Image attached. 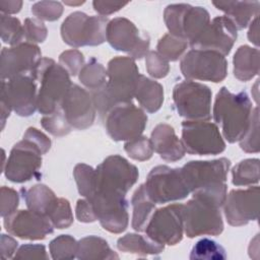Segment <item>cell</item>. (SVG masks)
Listing matches in <instances>:
<instances>
[{
	"label": "cell",
	"mask_w": 260,
	"mask_h": 260,
	"mask_svg": "<svg viewBox=\"0 0 260 260\" xmlns=\"http://www.w3.org/2000/svg\"><path fill=\"white\" fill-rule=\"evenodd\" d=\"M107 72V83L100 89L89 91L102 120L114 106L131 103L140 75L135 60L129 56H117L111 59Z\"/></svg>",
	"instance_id": "6da1fadb"
},
{
	"label": "cell",
	"mask_w": 260,
	"mask_h": 260,
	"mask_svg": "<svg viewBox=\"0 0 260 260\" xmlns=\"http://www.w3.org/2000/svg\"><path fill=\"white\" fill-rule=\"evenodd\" d=\"M230 159L191 160L181 168L185 183L194 196L204 198L221 207L226 198V177Z\"/></svg>",
	"instance_id": "7a4b0ae2"
},
{
	"label": "cell",
	"mask_w": 260,
	"mask_h": 260,
	"mask_svg": "<svg viewBox=\"0 0 260 260\" xmlns=\"http://www.w3.org/2000/svg\"><path fill=\"white\" fill-rule=\"evenodd\" d=\"M252 111V102L246 91L233 93L223 86L216 94L212 114L215 123L221 128L223 137L234 143L246 132Z\"/></svg>",
	"instance_id": "3957f363"
},
{
	"label": "cell",
	"mask_w": 260,
	"mask_h": 260,
	"mask_svg": "<svg viewBox=\"0 0 260 260\" xmlns=\"http://www.w3.org/2000/svg\"><path fill=\"white\" fill-rule=\"evenodd\" d=\"M32 75L41 83L38 91V111L46 116L60 109L64 96L72 85L67 70L53 59L42 58Z\"/></svg>",
	"instance_id": "277c9868"
},
{
	"label": "cell",
	"mask_w": 260,
	"mask_h": 260,
	"mask_svg": "<svg viewBox=\"0 0 260 260\" xmlns=\"http://www.w3.org/2000/svg\"><path fill=\"white\" fill-rule=\"evenodd\" d=\"M109 19L105 16L87 15L81 11L69 14L61 25V37L73 48L98 46L107 41Z\"/></svg>",
	"instance_id": "5b68a950"
},
{
	"label": "cell",
	"mask_w": 260,
	"mask_h": 260,
	"mask_svg": "<svg viewBox=\"0 0 260 260\" xmlns=\"http://www.w3.org/2000/svg\"><path fill=\"white\" fill-rule=\"evenodd\" d=\"M184 232L188 238L199 236H218L223 231L220 207L216 204L192 195L183 207Z\"/></svg>",
	"instance_id": "8992f818"
},
{
	"label": "cell",
	"mask_w": 260,
	"mask_h": 260,
	"mask_svg": "<svg viewBox=\"0 0 260 260\" xmlns=\"http://www.w3.org/2000/svg\"><path fill=\"white\" fill-rule=\"evenodd\" d=\"M164 20L171 35L191 43L208 25L210 16L208 11L201 6L177 3L166 7Z\"/></svg>",
	"instance_id": "52a82bcc"
},
{
	"label": "cell",
	"mask_w": 260,
	"mask_h": 260,
	"mask_svg": "<svg viewBox=\"0 0 260 260\" xmlns=\"http://www.w3.org/2000/svg\"><path fill=\"white\" fill-rule=\"evenodd\" d=\"M211 98L210 88L194 80H184L173 89V101L178 114L189 121L210 119Z\"/></svg>",
	"instance_id": "ba28073f"
},
{
	"label": "cell",
	"mask_w": 260,
	"mask_h": 260,
	"mask_svg": "<svg viewBox=\"0 0 260 260\" xmlns=\"http://www.w3.org/2000/svg\"><path fill=\"white\" fill-rule=\"evenodd\" d=\"M138 176V169L126 158L118 154L110 155L95 168V192L102 191L126 196L137 182Z\"/></svg>",
	"instance_id": "9c48e42d"
},
{
	"label": "cell",
	"mask_w": 260,
	"mask_h": 260,
	"mask_svg": "<svg viewBox=\"0 0 260 260\" xmlns=\"http://www.w3.org/2000/svg\"><path fill=\"white\" fill-rule=\"evenodd\" d=\"M144 187L149 198L155 204L181 200L190 194L181 168H170L165 165L151 169Z\"/></svg>",
	"instance_id": "30bf717a"
},
{
	"label": "cell",
	"mask_w": 260,
	"mask_h": 260,
	"mask_svg": "<svg viewBox=\"0 0 260 260\" xmlns=\"http://www.w3.org/2000/svg\"><path fill=\"white\" fill-rule=\"evenodd\" d=\"M103 121L113 140L129 141L141 136L147 124V116L132 103H123L111 108Z\"/></svg>",
	"instance_id": "8fae6325"
},
{
	"label": "cell",
	"mask_w": 260,
	"mask_h": 260,
	"mask_svg": "<svg viewBox=\"0 0 260 260\" xmlns=\"http://www.w3.org/2000/svg\"><path fill=\"white\" fill-rule=\"evenodd\" d=\"M180 69L187 80H202L216 83L226 77L228 61L219 53L192 49L181 59Z\"/></svg>",
	"instance_id": "7c38bea8"
},
{
	"label": "cell",
	"mask_w": 260,
	"mask_h": 260,
	"mask_svg": "<svg viewBox=\"0 0 260 260\" xmlns=\"http://www.w3.org/2000/svg\"><path fill=\"white\" fill-rule=\"evenodd\" d=\"M182 143L188 153L197 155H215L225 149L217 125L203 120L182 123Z\"/></svg>",
	"instance_id": "4fadbf2b"
},
{
	"label": "cell",
	"mask_w": 260,
	"mask_h": 260,
	"mask_svg": "<svg viewBox=\"0 0 260 260\" xmlns=\"http://www.w3.org/2000/svg\"><path fill=\"white\" fill-rule=\"evenodd\" d=\"M184 204L176 203L153 211L146 228V236L152 241L174 246L182 241L184 234Z\"/></svg>",
	"instance_id": "5bb4252c"
},
{
	"label": "cell",
	"mask_w": 260,
	"mask_h": 260,
	"mask_svg": "<svg viewBox=\"0 0 260 260\" xmlns=\"http://www.w3.org/2000/svg\"><path fill=\"white\" fill-rule=\"evenodd\" d=\"M1 102L18 116L28 117L38 109L37 80L32 73H23L1 82Z\"/></svg>",
	"instance_id": "9a60e30c"
},
{
	"label": "cell",
	"mask_w": 260,
	"mask_h": 260,
	"mask_svg": "<svg viewBox=\"0 0 260 260\" xmlns=\"http://www.w3.org/2000/svg\"><path fill=\"white\" fill-rule=\"evenodd\" d=\"M107 42L117 51L126 52L136 60L145 57L149 52V37L140 32L136 25L125 17H116L107 26Z\"/></svg>",
	"instance_id": "2e32d148"
},
{
	"label": "cell",
	"mask_w": 260,
	"mask_h": 260,
	"mask_svg": "<svg viewBox=\"0 0 260 260\" xmlns=\"http://www.w3.org/2000/svg\"><path fill=\"white\" fill-rule=\"evenodd\" d=\"M86 199L91 203L96 219L106 231L120 234L127 229L128 203L124 195L96 191Z\"/></svg>",
	"instance_id": "e0dca14e"
},
{
	"label": "cell",
	"mask_w": 260,
	"mask_h": 260,
	"mask_svg": "<svg viewBox=\"0 0 260 260\" xmlns=\"http://www.w3.org/2000/svg\"><path fill=\"white\" fill-rule=\"evenodd\" d=\"M42 150L31 141L22 138L11 149L3 172L13 183H23L36 177L42 167Z\"/></svg>",
	"instance_id": "ac0fdd59"
},
{
	"label": "cell",
	"mask_w": 260,
	"mask_h": 260,
	"mask_svg": "<svg viewBox=\"0 0 260 260\" xmlns=\"http://www.w3.org/2000/svg\"><path fill=\"white\" fill-rule=\"evenodd\" d=\"M238 29L225 15L214 17L198 38L190 43L193 50H205L219 53L222 56L230 54L238 37Z\"/></svg>",
	"instance_id": "d6986e66"
},
{
	"label": "cell",
	"mask_w": 260,
	"mask_h": 260,
	"mask_svg": "<svg viewBox=\"0 0 260 260\" xmlns=\"http://www.w3.org/2000/svg\"><path fill=\"white\" fill-rule=\"evenodd\" d=\"M259 187L232 190L223 203L226 221L233 226L245 225L258 218Z\"/></svg>",
	"instance_id": "ffe728a7"
},
{
	"label": "cell",
	"mask_w": 260,
	"mask_h": 260,
	"mask_svg": "<svg viewBox=\"0 0 260 260\" xmlns=\"http://www.w3.org/2000/svg\"><path fill=\"white\" fill-rule=\"evenodd\" d=\"M4 226L10 235L31 241L43 240L54 232V225L48 216L30 209L16 210L4 217Z\"/></svg>",
	"instance_id": "44dd1931"
},
{
	"label": "cell",
	"mask_w": 260,
	"mask_h": 260,
	"mask_svg": "<svg viewBox=\"0 0 260 260\" xmlns=\"http://www.w3.org/2000/svg\"><path fill=\"white\" fill-rule=\"evenodd\" d=\"M41 59V50L36 44L25 42L11 48H3L0 57L2 80L23 73H32Z\"/></svg>",
	"instance_id": "7402d4cb"
},
{
	"label": "cell",
	"mask_w": 260,
	"mask_h": 260,
	"mask_svg": "<svg viewBox=\"0 0 260 260\" xmlns=\"http://www.w3.org/2000/svg\"><path fill=\"white\" fill-rule=\"evenodd\" d=\"M60 109L72 128L83 130L90 127L96 110L90 93L77 84H72L64 96Z\"/></svg>",
	"instance_id": "603a6c76"
},
{
	"label": "cell",
	"mask_w": 260,
	"mask_h": 260,
	"mask_svg": "<svg viewBox=\"0 0 260 260\" xmlns=\"http://www.w3.org/2000/svg\"><path fill=\"white\" fill-rule=\"evenodd\" d=\"M150 141L153 150L167 161H177L186 152L182 140L178 138L174 128L169 124L156 125L151 132Z\"/></svg>",
	"instance_id": "cb8c5ba5"
},
{
	"label": "cell",
	"mask_w": 260,
	"mask_h": 260,
	"mask_svg": "<svg viewBox=\"0 0 260 260\" xmlns=\"http://www.w3.org/2000/svg\"><path fill=\"white\" fill-rule=\"evenodd\" d=\"M212 4L225 13L237 29L246 28L259 15V1H213Z\"/></svg>",
	"instance_id": "d4e9b609"
},
{
	"label": "cell",
	"mask_w": 260,
	"mask_h": 260,
	"mask_svg": "<svg viewBox=\"0 0 260 260\" xmlns=\"http://www.w3.org/2000/svg\"><path fill=\"white\" fill-rule=\"evenodd\" d=\"M134 96L143 110L155 113L164 103V87L157 81L140 74Z\"/></svg>",
	"instance_id": "484cf974"
},
{
	"label": "cell",
	"mask_w": 260,
	"mask_h": 260,
	"mask_svg": "<svg viewBox=\"0 0 260 260\" xmlns=\"http://www.w3.org/2000/svg\"><path fill=\"white\" fill-rule=\"evenodd\" d=\"M260 53L257 48L244 45L234 55V75L241 81H248L259 73Z\"/></svg>",
	"instance_id": "4316f807"
},
{
	"label": "cell",
	"mask_w": 260,
	"mask_h": 260,
	"mask_svg": "<svg viewBox=\"0 0 260 260\" xmlns=\"http://www.w3.org/2000/svg\"><path fill=\"white\" fill-rule=\"evenodd\" d=\"M21 192L27 208L46 216L58 201L55 193L44 184H37L29 189H22Z\"/></svg>",
	"instance_id": "83f0119b"
},
{
	"label": "cell",
	"mask_w": 260,
	"mask_h": 260,
	"mask_svg": "<svg viewBox=\"0 0 260 260\" xmlns=\"http://www.w3.org/2000/svg\"><path fill=\"white\" fill-rule=\"evenodd\" d=\"M117 248L125 253H131L138 256H148V255H158L164 249L165 245L158 244L147 236H142L134 233L127 234L121 237L117 241Z\"/></svg>",
	"instance_id": "f1b7e54d"
},
{
	"label": "cell",
	"mask_w": 260,
	"mask_h": 260,
	"mask_svg": "<svg viewBox=\"0 0 260 260\" xmlns=\"http://www.w3.org/2000/svg\"><path fill=\"white\" fill-rule=\"evenodd\" d=\"M131 204L133 208L131 225L136 232H144L155 209V203L146 193L144 184L140 185L134 192Z\"/></svg>",
	"instance_id": "f546056e"
},
{
	"label": "cell",
	"mask_w": 260,
	"mask_h": 260,
	"mask_svg": "<svg viewBox=\"0 0 260 260\" xmlns=\"http://www.w3.org/2000/svg\"><path fill=\"white\" fill-rule=\"evenodd\" d=\"M76 258L80 260H96V259H119L108 242L96 236H87L78 241Z\"/></svg>",
	"instance_id": "4dcf8cb0"
},
{
	"label": "cell",
	"mask_w": 260,
	"mask_h": 260,
	"mask_svg": "<svg viewBox=\"0 0 260 260\" xmlns=\"http://www.w3.org/2000/svg\"><path fill=\"white\" fill-rule=\"evenodd\" d=\"M79 80L89 91L100 89L107 83V69L94 58H91L80 70Z\"/></svg>",
	"instance_id": "1f68e13d"
},
{
	"label": "cell",
	"mask_w": 260,
	"mask_h": 260,
	"mask_svg": "<svg viewBox=\"0 0 260 260\" xmlns=\"http://www.w3.org/2000/svg\"><path fill=\"white\" fill-rule=\"evenodd\" d=\"M235 186H252L259 182V159L247 158L238 162L232 170Z\"/></svg>",
	"instance_id": "d6a6232c"
},
{
	"label": "cell",
	"mask_w": 260,
	"mask_h": 260,
	"mask_svg": "<svg viewBox=\"0 0 260 260\" xmlns=\"http://www.w3.org/2000/svg\"><path fill=\"white\" fill-rule=\"evenodd\" d=\"M226 258L225 250L213 240L204 238L199 240L190 253L191 260H223Z\"/></svg>",
	"instance_id": "836d02e7"
},
{
	"label": "cell",
	"mask_w": 260,
	"mask_h": 260,
	"mask_svg": "<svg viewBox=\"0 0 260 260\" xmlns=\"http://www.w3.org/2000/svg\"><path fill=\"white\" fill-rule=\"evenodd\" d=\"M73 176L79 194L84 198L91 197L96 190L95 169L85 164H77L73 170Z\"/></svg>",
	"instance_id": "e575fe53"
},
{
	"label": "cell",
	"mask_w": 260,
	"mask_h": 260,
	"mask_svg": "<svg viewBox=\"0 0 260 260\" xmlns=\"http://www.w3.org/2000/svg\"><path fill=\"white\" fill-rule=\"evenodd\" d=\"M0 32L3 43L16 46L22 43L24 39L23 24L19 19L7 14H1L0 17Z\"/></svg>",
	"instance_id": "d590c367"
},
{
	"label": "cell",
	"mask_w": 260,
	"mask_h": 260,
	"mask_svg": "<svg viewBox=\"0 0 260 260\" xmlns=\"http://www.w3.org/2000/svg\"><path fill=\"white\" fill-rule=\"evenodd\" d=\"M78 242L70 235H61L49 244L51 257L54 260L74 259L77 254Z\"/></svg>",
	"instance_id": "8d00e7d4"
},
{
	"label": "cell",
	"mask_w": 260,
	"mask_h": 260,
	"mask_svg": "<svg viewBox=\"0 0 260 260\" xmlns=\"http://www.w3.org/2000/svg\"><path fill=\"white\" fill-rule=\"evenodd\" d=\"M188 47V42L171 34L165 35L157 43V53L168 61H177Z\"/></svg>",
	"instance_id": "74e56055"
},
{
	"label": "cell",
	"mask_w": 260,
	"mask_h": 260,
	"mask_svg": "<svg viewBox=\"0 0 260 260\" xmlns=\"http://www.w3.org/2000/svg\"><path fill=\"white\" fill-rule=\"evenodd\" d=\"M240 147L249 153H256L259 151V108L255 107L252 111L251 120L249 126L239 140Z\"/></svg>",
	"instance_id": "f35d334b"
},
{
	"label": "cell",
	"mask_w": 260,
	"mask_h": 260,
	"mask_svg": "<svg viewBox=\"0 0 260 260\" xmlns=\"http://www.w3.org/2000/svg\"><path fill=\"white\" fill-rule=\"evenodd\" d=\"M41 124L46 131L57 137L67 135L72 129L61 109H58L50 115L44 116L41 120Z\"/></svg>",
	"instance_id": "ab89813d"
},
{
	"label": "cell",
	"mask_w": 260,
	"mask_h": 260,
	"mask_svg": "<svg viewBox=\"0 0 260 260\" xmlns=\"http://www.w3.org/2000/svg\"><path fill=\"white\" fill-rule=\"evenodd\" d=\"M48 217L54 228L60 230L69 228L73 222V213L69 201L65 198H58L57 203L48 214Z\"/></svg>",
	"instance_id": "60d3db41"
},
{
	"label": "cell",
	"mask_w": 260,
	"mask_h": 260,
	"mask_svg": "<svg viewBox=\"0 0 260 260\" xmlns=\"http://www.w3.org/2000/svg\"><path fill=\"white\" fill-rule=\"evenodd\" d=\"M124 149L131 158L139 161L149 159L154 151L150 139L145 136H139L132 140L126 141L124 144Z\"/></svg>",
	"instance_id": "b9f144b4"
},
{
	"label": "cell",
	"mask_w": 260,
	"mask_h": 260,
	"mask_svg": "<svg viewBox=\"0 0 260 260\" xmlns=\"http://www.w3.org/2000/svg\"><path fill=\"white\" fill-rule=\"evenodd\" d=\"M31 13L40 20L54 21L63 13V6L58 1H40L31 6Z\"/></svg>",
	"instance_id": "7bdbcfd3"
},
{
	"label": "cell",
	"mask_w": 260,
	"mask_h": 260,
	"mask_svg": "<svg viewBox=\"0 0 260 260\" xmlns=\"http://www.w3.org/2000/svg\"><path fill=\"white\" fill-rule=\"evenodd\" d=\"M147 73L153 78H162L170 71L169 61L155 51H149L145 56Z\"/></svg>",
	"instance_id": "ee69618b"
},
{
	"label": "cell",
	"mask_w": 260,
	"mask_h": 260,
	"mask_svg": "<svg viewBox=\"0 0 260 260\" xmlns=\"http://www.w3.org/2000/svg\"><path fill=\"white\" fill-rule=\"evenodd\" d=\"M59 64L70 75H77L84 66V57L77 49L66 50L59 56Z\"/></svg>",
	"instance_id": "f6af8a7d"
},
{
	"label": "cell",
	"mask_w": 260,
	"mask_h": 260,
	"mask_svg": "<svg viewBox=\"0 0 260 260\" xmlns=\"http://www.w3.org/2000/svg\"><path fill=\"white\" fill-rule=\"evenodd\" d=\"M24 39L27 43H43L48 35L45 23L38 18H26L23 22Z\"/></svg>",
	"instance_id": "bcb514c9"
},
{
	"label": "cell",
	"mask_w": 260,
	"mask_h": 260,
	"mask_svg": "<svg viewBox=\"0 0 260 260\" xmlns=\"http://www.w3.org/2000/svg\"><path fill=\"white\" fill-rule=\"evenodd\" d=\"M19 203L18 193L9 187L3 186L0 191V214L4 218L16 211Z\"/></svg>",
	"instance_id": "7dc6e473"
},
{
	"label": "cell",
	"mask_w": 260,
	"mask_h": 260,
	"mask_svg": "<svg viewBox=\"0 0 260 260\" xmlns=\"http://www.w3.org/2000/svg\"><path fill=\"white\" fill-rule=\"evenodd\" d=\"M49 256L46 252L44 245L40 244H26L20 246L13 259H48Z\"/></svg>",
	"instance_id": "c3c4849f"
},
{
	"label": "cell",
	"mask_w": 260,
	"mask_h": 260,
	"mask_svg": "<svg viewBox=\"0 0 260 260\" xmlns=\"http://www.w3.org/2000/svg\"><path fill=\"white\" fill-rule=\"evenodd\" d=\"M24 139H27L29 141H31L34 144H36L43 152V154L47 153L49 151V149L51 148V140L50 138L44 134L42 131L38 130L37 128L30 127L28 128L24 135H23Z\"/></svg>",
	"instance_id": "681fc988"
},
{
	"label": "cell",
	"mask_w": 260,
	"mask_h": 260,
	"mask_svg": "<svg viewBox=\"0 0 260 260\" xmlns=\"http://www.w3.org/2000/svg\"><path fill=\"white\" fill-rule=\"evenodd\" d=\"M75 215L76 218L80 222H93L96 219L95 213L93 211L92 205L89 202L88 199H79L76 203V208H75Z\"/></svg>",
	"instance_id": "f907efd6"
},
{
	"label": "cell",
	"mask_w": 260,
	"mask_h": 260,
	"mask_svg": "<svg viewBox=\"0 0 260 260\" xmlns=\"http://www.w3.org/2000/svg\"><path fill=\"white\" fill-rule=\"evenodd\" d=\"M127 4L128 2H113V1H101V0H95L92 2L93 9L101 16H105V17L109 14L119 11L121 8H123Z\"/></svg>",
	"instance_id": "816d5d0a"
},
{
	"label": "cell",
	"mask_w": 260,
	"mask_h": 260,
	"mask_svg": "<svg viewBox=\"0 0 260 260\" xmlns=\"http://www.w3.org/2000/svg\"><path fill=\"white\" fill-rule=\"evenodd\" d=\"M17 246H18V243L16 240H14L11 236L2 234L1 241H0L1 258L2 259L13 258V255H15L17 251Z\"/></svg>",
	"instance_id": "f5cc1de1"
},
{
	"label": "cell",
	"mask_w": 260,
	"mask_h": 260,
	"mask_svg": "<svg viewBox=\"0 0 260 260\" xmlns=\"http://www.w3.org/2000/svg\"><path fill=\"white\" fill-rule=\"evenodd\" d=\"M22 6V2L18 0H1L0 1V10L2 14H14L17 13Z\"/></svg>",
	"instance_id": "db71d44e"
},
{
	"label": "cell",
	"mask_w": 260,
	"mask_h": 260,
	"mask_svg": "<svg viewBox=\"0 0 260 260\" xmlns=\"http://www.w3.org/2000/svg\"><path fill=\"white\" fill-rule=\"evenodd\" d=\"M258 24H259L258 16L255 17L251 21V23L249 24L250 28H249V31H248V39L255 46L259 45V26H258Z\"/></svg>",
	"instance_id": "11a10c76"
},
{
	"label": "cell",
	"mask_w": 260,
	"mask_h": 260,
	"mask_svg": "<svg viewBox=\"0 0 260 260\" xmlns=\"http://www.w3.org/2000/svg\"><path fill=\"white\" fill-rule=\"evenodd\" d=\"M82 3H83V1H81V2H65V4H68V5H80Z\"/></svg>",
	"instance_id": "9f6ffc18"
}]
</instances>
